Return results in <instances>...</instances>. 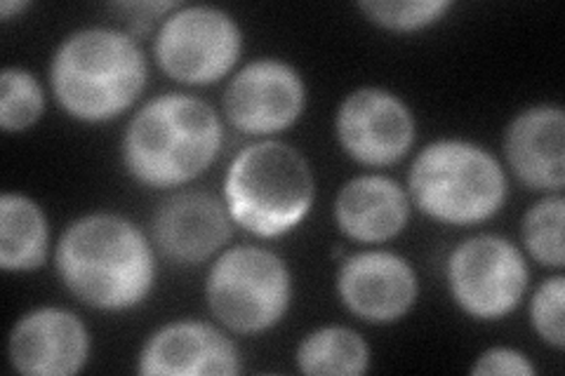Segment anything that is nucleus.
<instances>
[{"mask_svg": "<svg viewBox=\"0 0 565 376\" xmlns=\"http://www.w3.org/2000/svg\"><path fill=\"white\" fill-rule=\"evenodd\" d=\"M405 189L413 207L446 226L486 224L509 198L507 170L498 155L462 137H440L424 147Z\"/></svg>", "mask_w": 565, "mask_h": 376, "instance_id": "5", "label": "nucleus"}, {"mask_svg": "<svg viewBox=\"0 0 565 376\" xmlns=\"http://www.w3.org/2000/svg\"><path fill=\"white\" fill-rule=\"evenodd\" d=\"M446 284L455 307L471 320H502L525 301L527 257L500 233H476L448 255Z\"/></svg>", "mask_w": 565, "mask_h": 376, "instance_id": "8", "label": "nucleus"}, {"mask_svg": "<svg viewBox=\"0 0 565 376\" xmlns=\"http://www.w3.org/2000/svg\"><path fill=\"white\" fill-rule=\"evenodd\" d=\"M334 290L353 318L384 327L415 309L419 276L408 259L392 249H361L342 257Z\"/></svg>", "mask_w": 565, "mask_h": 376, "instance_id": "11", "label": "nucleus"}, {"mask_svg": "<svg viewBox=\"0 0 565 376\" xmlns=\"http://www.w3.org/2000/svg\"><path fill=\"white\" fill-rule=\"evenodd\" d=\"M370 24L392 33H417L446 20L450 0H363L356 6Z\"/></svg>", "mask_w": 565, "mask_h": 376, "instance_id": "21", "label": "nucleus"}, {"mask_svg": "<svg viewBox=\"0 0 565 376\" xmlns=\"http://www.w3.org/2000/svg\"><path fill=\"white\" fill-rule=\"evenodd\" d=\"M340 149L363 168H392L417 141V118L394 89L365 85L340 101L334 114Z\"/></svg>", "mask_w": 565, "mask_h": 376, "instance_id": "10", "label": "nucleus"}, {"mask_svg": "<svg viewBox=\"0 0 565 376\" xmlns=\"http://www.w3.org/2000/svg\"><path fill=\"white\" fill-rule=\"evenodd\" d=\"M93 355V334L85 320L62 307H35L8 336L10 367L22 376H74Z\"/></svg>", "mask_w": 565, "mask_h": 376, "instance_id": "13", "label": "nucleus"}, {"mask_svg": "<svg viewBox=\"0 0 565 376\" xmlns=\"http://www.w3.org/2000/svg\"><path fill=\"white\" fill-rule=\"evenodd\" d=\"M224 149V120L199 95L163 93L132 114L120 137V163L147 189L172 191L196 182Z\"/></svg>", "mask_w": 565, "mask_h": 376, "instance_id": "2", "label": "nucleus"}, {"mask_svg": "<svg viewBox=\"0 0 565 376\" xmlns=\"http://www.w3.org/2000/svg\"><path fill=\"white\" fill-rule=\"evenodd\" d=\"M332 217L342 236L361 245L398 238L413 217L408 189L394 176L365 172L351 176L334 195Z\"/></svg>", "mask_w": 565, "mask_h": 376, "instance_id": "16", "label": "nucleus"}, {"mask_svg": "<svg viewBox=\"0 0 565 376\" xmlns=\"http://www.w3.org/2000/svg\"><path fill=\"white\" fill-rule=\"evenodd\" d=\"M26 10H31L29 0H3V3H0V17H3V22H12L14 17H22Z\"/></svg>", "mask_w": 565, "mask_h": 376, "instance_id": "24", "label": "nucleus"}, {"mask_svg": "<svg viewBox=\"0 0 565 376\" xmlns=\"http://www.w3.org/2000/svg\"><path fill=\"white\" fill-rule=\"evenodd\" d=\"M243 47V26L228 10L177 6L156 29L153 60L174 83L203 87L232 76Z\"/></svg>", "mask_w": 565, "mask_h": 376, "instance_id": "7", "label": "nucleus"}, {"mask_svg": "<svg viewBox=\"0 0 565 376\" xmlns=\"http://www.w3.org/2000/svg\"><path fill=\"white\" fill-rule=\"evenodd\" d=\"M50 219L39 201L22 191L0 195V268L6 273H33L50 255Z\"/></svg>", "mask_w": 565, "mask_h": 376, "instance_id": "17", "label": "nucleus"}, {"mask_svg": "<svg viewBox=\"0 0 565 376\" xmlns=\"http://www.w3.org/2000/svg\"><path fill=\"white\" fill-rule=\"evenodd\" d=\"M473 376H535L537 367L514 346H490L471 365Z\"/></svg>", "mask_w": 565, "mask_h": 376, "instance_id": "23", "label": "nucleus"}, {"mask_svg": "<svg viewBox=\"0 0 565 376\" xmlns=\"http://www.w3.org/2000/svg\"><path fill=\"white\" fill-rule=\"evenodd\" d=\"M234 219L222 195L203 189L172 191L151 217V240L177 266H201L224 253Z\"/></svg>", "mask_w": 565, "mask_h": 376, "instance_id": "12", "label": "nucleus"}, {"mask_svg": "<svg viewBox=\"0 0 565 376\" xmlns=\"http://www.w3.org/2000/svg\"><path fill=\"white\" fill-rule=\"evenodd\" d=\"M241 369L243 355L232 332L196 318L156 327L137 355L141 376H236Z\"/></svg>", "mask_w": 565, "mask_h": 376, "instance_id": "14", "label": "nucleus"}, {"mask_svg": "<svg viewBox=\"0 0 565 376\" xmlns=\"http://www.w3.org/2000/svg\"><path fill=\"white\" fill-rule=\"evenodd\" d=\"M60 109L78 122L104 125L141 99L149 60L130 31L83 26L64 35L47 68Z\"/></svg>", "mask_w": 565, "mask_h": 376, "instance_id": "3", "label": "nucleus"}, {"mask_svg": "<svg viewBox=\"0 0 565 376\" xmlns=\"http://www.w3.org/2000/svg\"><path fill=\"white\" fill-rule=\"evenodd\" d=\"M222 198L238 228L262 240L282 238L302 226L313 210V168L288 141L255 139L228 163Z\"/></svg>", "mask_w": 565, "mask_h": 376, "instance_id": "4", "label": "nucleus"}, {"mask_svg": "<svg viewBox=\"0 0 565 376\" xmlns=\"http://www.w3.org/2000/svg\"><path fill=\"white\" fill-rule=\"evenodd\" d=\"M55 268L71 297L102 313L139 309L158 280L149 233L106 210L87 212L62 230Z\"/></svg>", "mask_w": 565, "mask_h": 376, "instance_id": "1", "label": "nucleus"}, {"mask_svg": "<svg viewBox=\"0 0 565 376\" xmlns=\"http://www.w3.org/2000/svg\"><path fill=\"white\" fill-rule=\"evenodd\" d=\"M504 160L519 182L535 193H563L565 111L561 104H533L509 120Z\"/></svg>", "mask_w": 565, "mask_h": 376, "instance_id": "15", "label": "nucleus"}, {"mask_svg": "<svg viewBox=\"0 0 565 376\" xmlns=\"http://www.w3.org/2000/svg\"><path fill=\"white\" fill-rule=\"evenodd\" d=\"M373 365L367 339L347 325L311 330L295 351V367L307 376H363Z\"/></svg>", "mask_w": 565, "mask_h": 376, "instance_id": "18", "label": "nucleus"}, {"mask_svg": "<svg viewBox=\"0 0 565 376\" xmlns=\"http://www.w3.org/2000/svg\"><path fill=\"white\" fill-rule=\"evenodd\" d=\"M563 307H565V276L556 271L542 280L533 297H530V327L542 342L554 348H565V325H563Z\"/></svg>", "mask_w": 565, "mask_h": 376, "instance_id": "22", "label": "nucleus"}, {"mask_svg": "<svg viewBox=\"0 0 565 376\" xmlns=\"http://www.w3.org/2000/svg\"><path fill=\"white\" fill-rule=\"evenodd\" d=\"M309 87L295 64L259 57L234 71L222 95V114L241 135L271 139L305 116Z\"/></svg>", "mask_w": 565, "mask_h": 376, "instance_id": "9", "label": "nucleus"}, {"mask_svg": "<svg viewBox=\"0 0 565 376\" xmlns=\"http://www.w3.org/2000/svg\"><path fill=\"white\" fill-rule=\"evenodd\" d=\"M45 114V89L33 71L6 66L0 74V128L22 135L39 125Z\"/></svg>", "mask_w": 565, "mask_h": 376, "instance_id": "20", "label": "nucleus"}, {"mask_svg": "<svg viewBox=\"0 0 565 376\" xmlns=\"http://www.w3.org/2000/svg\"><path fill=\"white\" fill-rule=\"evenodd\" d=\"M295 280L288 261L262 245L226 247L205 276L207 309L224 330L257 336L290 313Z\"/></svg>", "mask_w": 565, "mask_h": 376, "instance_id": "6", "label": "nucleus"}, {"mask_svg": "<svg viewBox=\"0 0 565 376\" xmlns=\"http://www.w3.org/2000/svg\"><path fill=\"white\" fill-rule=\"evenodd\" d=\"M563 224H565V198L563 193H546L527 207L521 219V249L537 261L540 266L563 271L565 266V245H563Z\"/></svg>", "mask_w": 565, "mask_h": 376, "instance_id": "19", "label": "nucleus"}]
</instances>
